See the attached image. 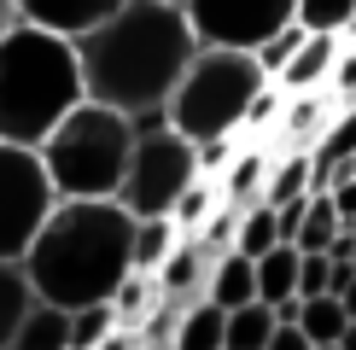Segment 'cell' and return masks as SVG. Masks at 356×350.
Here are the masks:
<instances>
[{"label":"cell","instance_id":"7","mask_svg":"<svg viewBox=\"0 0 356 350\" xmlns=\"http://www.w3.org/2000/svg\"><path fill=\"white\" fill-rule=\"evenodd\" d=\"M53 204H58V193H53V175L41 164V152L0 140V257H24Z\"/></svg>","mask_w":356,"mask_h":350},{"label":"cell","instance_id":"11","mask_svg":"<svg viewBox=\"0 0 356 350\" xmlns=\"http://www.w3.org/2000/svg\"><path fill=\"white\" fill-rule=\"evenodd\" d=\"M117 6H123V0H18L24 24H41V29H53V35H70V41H76L82 29L106 24Z\"/></svg>","mask_w":356,"mask_h":350},{"label":"cell","instance_id":"34","mask_svg":"<svg viewBox=\"0 0 356 350\" xmlns=\"http://www.w3.org/2000/svg\"><path fill=\"white\" fill-rule=\"evenodd\" d=\"M263 350H316V344H309V333L298 327V321H275V333H269Z\"/></svg>","mask_w":356,"mask_h":350},{"label":"cell","instance_id":"4","mask_svg":"<svg viewBox=\"0 0 356 350\" xmlns=\"http://www.w3.org/2000/svg\"><path fill=\"white\" fill-rule=\"evenodd\" d=\"M129 146H135V117L99 106V99H82L35 152L53 175L58 199H117L123 169H129Z\"/></svg>","mask_w":356,"mask_h":350},{"label":"cell","instance_id":"20","mask_svg":"<svg viewBox=\"0 0 356 350\" xmlns=\"http://www.w3.org/2000/svg\"><path fill=\"white\" fill-rule=\"evenodd\" d=\"M275 333V310L263 298L240 303V310H228V327H222V350H263Z\"/></svg>","mask_w":356,"mask_h":350},{"label":"cell","instance_id":"35","mask_svg":"<svg viewBox=\"0 0 356 350\" xmlns=\"http://www.w3.org/2000/svg\"><path fill=\"white\" fill-rule=\"evenodd\" d=\"M327 199H333V210H339V228H356V175H350V181H339Z\"/></svg>","mask_w":356,"mask_h":350},{"label":"cell","instance_id":"17","mask_svg":"<svg viewBox=\"0 0 356 350\" xmlns=\"http://www.w3.org/2000/svg\"><path fill=\"white\" fill-rule=\"evenodd\" d=\"M29 303H35V286L24 274V257H0V350L12 344L18 321L29 315Z\"/></svg>","mask_w":356,"mask_h":350},{"label":"cell","instance_id":"39","mask_svg":"<svg viewBox=\"0 0 356 350\" xmlns=\"http://www.w3.org/2000/svg\"><path fill=\"white\" fill-rule=\"evenodd\" d=\"M339 350H356V321H345V333H339Z\"/></svg>","mask_w":356,"mask_h":350},{"label":"cell","instance_id":"24","mask_svg":"<svg viewBox=\"0 0 356 350\" xmlns=\"http://www.w3.org/2000/svg\"><path fill=\"white\" fill-rule=\"evenodd\" d=\"M345 303L333 298V292H316V298H304L298 310V327L309 333V344H339V333H345Z\"/></svg>","mask_w":356,"mask_h":350},{"label":"cell","instance_id":"1","mask_svg":"<svg viewBox=\"0 0 356 350\" xmlns=\"http://www.w3.org/2000/svg\"><path fill=\"white\" fill-rule=\"evenodd\" d=\"M193 53H199V35L175 0H123L106 24L76 35L82 94L123 117L164 111Z\"/></svg>","mask_w":356,"mask_h":350},{"label":"cell","instance_id":"8","mask_svg":"<svg viewBox=\"0 0 356 350\" xmlns=\"http://www.w3.org/2000/svg\"><path fill=\"white\" fill-rule=\"evenodd\" d=\"M292 6L298 0H181L193 35L204 47H257L269 41L280 24H292Z\"/></svg>","mask_w":356,"mask_h":350},{"label":"cell","instance_id":"29","mask_svg":"<svg viewBox=\"0 0 356 350\" xmlns=\"http://www.w3.org/2000/svg\"><path fill=\"white\" fill-rule=\"evenodd\" d=\"M304 35H309V29H304L298 18H292V24H280V29H275L269 41H257V47H251V53H257V65H263V70H269V76H275V70L286 65L292 53H298V41H304Z\"/></svg>","mask_w":356,"mask_h":350},{"label":"cell","instance_id":"6","mask_svg":"<svg viewBox=\"0 0 356 350\" xmlns=\"http://www.w3.org/2000/svg\"><path fill=\"white\" fill-rule=\"evenodd\" d=\"M199 175V146L170 123L164 111L135 117V146H129V169L117 187V204L129 216H170L175 199Z\"/></svg>","mask_w":356,"mask_h":350},{"label":"cell","instance_id":"14","mask_svg":"<svg viewBox=\"0 0 356 350\" xmlns=\"http://www.w3.org/2000/svg\"><path fill=\"white\" fill-rule=\"evenodd\" d=\"M204 298L222 303V310H240V303L257 298V262L245 251H216V269H211V286H204Z\"/></svg>","mask_w":356,"mask_h":350},{"label":"cell","instance_id":"15","mask_svg":"<svg viewBox=\"0 0 356 350\" xmlns=\"http://www.w3.org/2000/svg\"><path fill=\"white\" fill-rule=\"evenodd\" d=\"M6 350H70V310L35 298V303H29V315L18 321V333H12Z\"/></svg>","mask_w":356,"mask_h":350},{"label":"cell","instance_id":"40","mask_svg":"<svg viewBox=\"0 0 356 350\" xmlns=\"http://www.w3.org/2000/svg\"><path fill=\"white\" fill-rule=\"evenodd\" d=\"M339 41H356V18H350V24H345V35H339Z\"/></svg>","mask_w":356,"mask_h":350},{"label":"cell","instance_id":"31","mask_svg":"<svg viewBox=\"0 0 356 350\" xmlns=\"http://www.w3.org/2000/svg\"><path fill=\"white\" fill-rule=\"evenodd\" d=\"M316 152H339V158H356V106H339L327 117V128H321Z\"/></svg>","mask_w":356,"mask_h":350},{"label":"cell","instance_id":"27","mask_svg":"<svg viewBox=\"0 0 356 350\" xmlns=\"http://www.w3.org/2000/svg\"><path fill=\"white\" fill-rule=\"evenodd\" d=\"M292 18L304 29H321V35H345V24L356 18V0H298Z\"/></svg>","mask_w":356,"mask_h":350},{"label":"cell","instance_id":"25","mask_svg":"<svg viewBox=\"0 0 356 350\" xmlns=\"http://www.w3.org/2000/svg\"><path fill=\"white\" fill-rule=\"evenodd\" d=\"M333 233H339V210H333V199L327 193H309L304 199V222H298V251H327L333 245Z\"/></svg>","mask_w":356,"mask_h":350},{"label":"cell","instance_id":"30","mask_svg":"<svg viewBox=\"0 0 356 350\" xmlns=\"http://www.w3.org/2000/svg\"><path fill=\"white\" fill-rule=\"evenodd\" d=\"M321 94L333 99V106H356V41H339V58H333V76Z\"/></svg>","mask_w":356,"mask_h":350},{"label":"cell","instance_id":"2","mask_svg":"<svg viewBox=\"0 0 356 350\" xmlns=\"http://www.w3.org/2000/svg\"><path fill=\"white\" fill-rule=\"evenodd\" d=\"M129 257H135V216L117 199H58L24 251V274L35 298L82 310L111 303V292L135 269Z\"/></svg>","mask_w":356,"mask_h":350},{"label":"cell","instance_id":"21","mask_svg":"<svg viewBox=\"0 0 356 350\" xmlns=\"http://www.w3.org/2000/svg\"><path fill=\"white\" fill-rule=\"evenodd\" d=\"M152 303H164V292H158V281H152V274H140V269H129L123 286L111 292V310H117L123 327H140V321L152 315Z\"/></svg>","mask_w":356,"mask_h":350},{"label":"cell","instance_id":"43","mask_svg":"<svg viewBox=\"0 0 356 350\" xmlns=\"http://www.w3.org/2000/svg\"><path fill=\"white\" fill-rule=\"evenodd\" d=\"M350 164H356V158H350Z\"/></svg>","mask_w":356,"mask_h":350},{"label":"cell","instance_id":"32","mask_svg":"<svg viewBox=\"0 0 356 350\" xmlns=\"http://www.w3.org/2000/svg\"><path fill=\"white\" fill-rule=\"evenodd\" d=\"M280 106H286V94H280L275 82H263V88H257V99L245 106V128H275ZM245 128H240V135H245Z\"/></svg>","mask_w":356,"mask_h":350},{"label":"cell","instance_id":"33","mask_svg":"<svg viewBox=\"0 0 356 350\" xmlns=\"http://www.w3.org/2000/svg\"><path fill=\"white\" fill-rule=\"evenodd\" d=\"M327 269H333V257H327V251H298V298H316V292H327Z\"/></svg>","mask_w":356,"mask_h":350},{"label":"cell","instance_id":"19","mask_svg":"<svg viewBox=\"0 0 356 350\" xmlns=\"http://www.w3.org/2000/svg\"><path fill=\"white\" fill-rule=\"evenodd\" d=\"M175 245H181V228H175V216H135V269L140 274H158V262H164Z\"/></svg>","mask_w":356,"mask_h":350},{"label":"cell","instance_id":"16","mask_svg":"<svg viewBox=\"0 0 356 350\" xmlns=\"http://www.w3.org/2000/svg\"><path fill=\"white\" fill-rule=\"evenodd\" d=\"M257 262V298L269 303V310H280V303H292L298 298V245H269L263 257H251Z\"/></svg>","mask_w":356,"mask_h":350},{"label":"cell","instance_id":"41","mask_svg":"<svg viewBox=\"0 0 356 350\" xmlns=\"http://www.w3.org/2000/svg\"><path fill=\"white\" fill-rule=\"evenodd\" d=\"M316 350H339V344H316Z\"/></svg>","mask_w":356,"mask_h":350},{"label":"cell","instance_id":"26","mask_svg":"<svg viewBox=\"0 0 356 350\" xmlns=\"http://www.w3.org/2000/svg\"><path fill=\"white\" fill-rule=\"evenodd\" d=\"M269 245H280L275 204H251V210H240V228H234V251H245V257H263Z\"/></svg>","mask_w":356,"mask_h":350},{"label":"cell","instance_id":"10","mask_svg":"<svg viewBox=\"0 0 356 350\" xmlns=\"http://www.w3.org/2000/svg\"><path fill=\"white\" fill-rule=\"evenodd\" d=\"M333 58H339V35L309 29V35L298 41V53H292L269 82L280 88V94H316V88H327V76H333Z\"/></svg>","mask_w":356,"mask_h":350},{"label":"cell","instance_id":"42","mask_svg":"<svg viewBox=\"0 0 356 350\" xmlns=\"http://www.w3.org/2000/svg\"><path fill=\"white\" fill-rule=\"evenodd\" d=\"M175 6H181V0H175Z\"/></svg>","mask_w":356,"mask_h":350},{"label":"cell","instance_id":"37","mask_svg":"<svg viewBox=\"0 0 356 350\" xmlns=\"http://www.w3.org/2000/svg\"><path fill=\"white\" fill-rule=\"evenodd\" d=\"M24 24V12H18V0H0V35H6V29H18Z\"/></svg>","mask_w":356,"mask_h":350},{"label":"cell","instance_id":"22","mask_svg":"<svg viewBox=\"0 0 356 350\" xmlns=\"http://www.w3.org/2000/svg\"><path fill=\"white\" fill-rule=\"evenodd\" d=\"M292 199H309V152H280L269 164L263 204H292Z\"/></svg>","mask_w":356,"mask_h":350},{"label":"cell","instance_id":"5","mask_svg":"<svg viewBox=\"0 0 356 350\" xmlns=\"http://www.w3.org/2000/svg\"><path fill=\"white\" fill-rule=\"evenodd\" d=\"M269 82V70L257 65V53L245 47H204L193 53V65L181 70L164 117L181 135L199 146V140H228L245 128V106L257 99V88Z\"/></svg>","mask_w":356,"mask_h":350},{"label":"cell","instance_id":"3","mask_svg":"<svg viewBox=\"0 0 356 350\" xmlns=\"http://www.w3.org/2000/svg\"><path fill=\"white\" fill-rule=\"evenodd\" d=\"M82 65L76 41L41 24H18L0 35V140L41 146L82 106Z\"/></svg>","mask_w":356,"mask_h":350},{"label":"cell","instance_id":"13","mask_svg":"<svg viewBox=\"0 0 356 350\" xmlns=\"http://www.w3.org/2000/svg\"><path fill=\"white\" fill-rule=\"evenodd\" d=\"M269 164H275V152H263V146H240V152L228 158V169L216 175L222 204H228V210H251V204H263V187H269Z\"/></svg>","mask_w":356,"mask_h":350},{"label":"cell","instance_id":"9","mask_svg":"<svg viewBox=\"0 0 356 350\" xmlns=\"http://www.w3.org/2000/svg\"><path fill=\"white\" fill-rule=\"evenodd\" d=\"M211 269H216V251L199 240V233H181V245L158 262V292H164L170 303H199L204 286H211Z\"/></svg>","mask_w":356,"mask_h":350},{"label":"cell","instance_id":"12","mask_svg":"<svg viewBox=\"0 0 356 350\" xmlns=\"http://www.w3.org/2000/svg\"><path fill=\"white\" fill-rule=\"evenodd\" d=\"M339 106L327 94H286V106H280V117H275V140L286 146V152H309V146L321 140V128H327V117H333Z\"/></svg>","mask_w":356,"mask_h":350},{"label":"cell","instance_id":"38","mask_svg":"<svg viewBox=\"0 0 356 350\" xmlns=\"http://www.w3.org/2000/svg\"><path fill=\"white\" fill-rule=\"evenodd\" d=\"M339 303H345V315L356 321V274H350V286H345V292H339Z\"/></svg>","mask_w":356,"mask_h":350},{"label":"cell","instance_id":"23","mask_svg":"<svg viewBox=\"0 0 356 350\" xmlns=\"http://www.w3.org/2000/svg\"><path fill=\"white\" fill-rule=\"evenodd\" d=\"M216 210H222V187L211 181V175H193V187L175 199V210H170V216H175V228H181V233H199Z\"/></svg>","mask_w":356,"mask_h":350},{"label":"cell","instance_id":"28","mask_svg":"<svg viewBox=\"0 0 356 350\" xmlns=\"http://www.w3.org/2000/svg\"><path fill=\"white\" fill-rule=\"evenodd\" d=\"M111 327H123L111 303H82V310H70V350H94Z\"/></svg>","mask_w":356,"mask_h":350},{"label":"cell","instance_id":"36","mask_svg":"<svg viewBox=\"0 0 356 350\" xmlns=\"http://www.w3.org/2000/svg\"><path fill=\"white\" fill-rule=\"evenodd\" d=\"M94 350H146V344H140V333H135V327H111Z\"/></svg>","mask_w":356,"mask_h":350},{"label":"cell","instance_id":"18","mask_svg":"<svg viewBox=\"0 0 356 350\" xmlns=\"http://www.w3.org/2000/svg\"><path fill=\"white\" fill-rule=\"evenodd\" d=\"M222 327H228V310L211 298L181 303V327H175V350H222Z\"/></svg>","mask_w":356,"mask_h":350}]
</instances>
